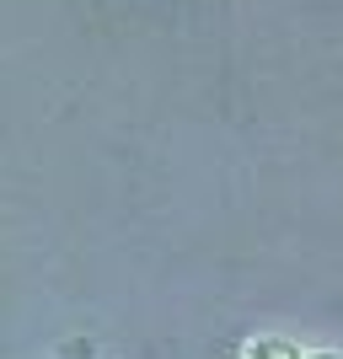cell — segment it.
Masks as SVG:
<instances>
[{
	"label": "cell",
	"mask_w": 343,
	"mask_h": 359,
	"mask_svg": "<svg viewBox=\"0 0 343 359\" xmlns=\"http://www.w3.org/2000/svg\"><path fill=\"white\" fill-rule=\"evenodd\" d=\"M241 359H306L290 338H253V344L241 348Z\"/></svg>",
	"instance_id": "cell-1"
},
{
	"label": "cell",
	"mask_w": 343,
	"mask_h": 359,
	"mask_svg": "<svg viewBox=\"0 0 343 359\" xmlns=\"http://www.w3.org/2000/svg\"><path fill=\"white\" fill-rule=\"evenodd\" d=\"M306 359H343V354H328V348H316V354H306Z\"/></svg>",
	"instance_id": "cell-2"
}]
</instances>
